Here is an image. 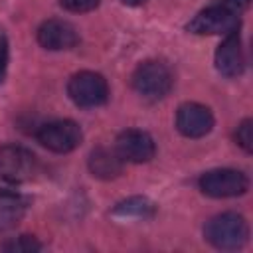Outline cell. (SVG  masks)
I'll return each mask as SVG.
<instances>
[{"mask_svg":"<svg viewBox=\"0 0 253 253\" xmlns=\"http://www.w3.org/2000/svg\"><path fill=\"white\" fill-rule=\"evenodd\" d=\"M235 142L245 152H251L253 150V121L251 119H243L239 123V126L235 128Z\"/></svg>","mask_w":253,"mask_h":253,"instance_id":"cell-16","label":"cell"},{"mask_svg":"<svg viewBox=\"0 0 253 253\" xmlns=\"http://www.w3.org/2000/svg\"><path fill=\"white\" fill-rule=\"evenodd\" d=\"M247 4L249 0H215L194 16V20L188 24V32L198 36L229 34L231 30L239 28V18Z\"/></svg>","mask_w":253,"mask_h":253,"instance_id":"cell-1","label":"cell"},{"mask_svg":"<svg viewBox=\"0 0 253 253\" xmlns=\"http://www.w3.org/2000/svg\"><path fill=\"white\" fill-rule=\"evenodd\" d=\"M176 128L188 138H202L213 128V115L206 105L184 103L176 111Z\"/></svg>","mask_w":253,"mask_h":253,"instance_id":"cell-9","label":"cell"},{"mask_svg":"<svg viewBox=\"0 0 253 253\" xmlns=\"http://www.w3.org/2000/svg\"><path fill=\"white\" fill-rule=\"evenodd\" d=\"M38 42L45 49L61 51V49L73 47L79 42V34L73 24H69L65 20L51 18V20H45L38 28Z\"/></svg>","mask_w":253,"mask_h":253,"instance_id":"cell-11","label":"cell"},{"mask_svg":"<svg viewBox=\"0 0 253 253\" xmlns=\"http://www.w3.org/2000/svg\"><path fill=\"white\" fill-rule=\"evenodd\" d=\"M215 69L223 77H239L245 69V57L239 38V28L225 34V40L215 49Z\"/></svg>","mask_w":253,"mask_h":253,"instance_id":"cell-10","label":"cell"},{"mask_svg":"<svg viewBox=\"0 0 253 253\" xmlns=\"http://www.w3.org/2000/svg\"><path fill=\"white\" fill-rule=\"evenodd\" d=\"M125 4H128V6H140V4H144L146 0H123Z\"/></svg>","mask_w":253,"mask_h":253,"instance_id":"cell-19","label":"cell"},{"mask_svg":"<svg viewBox=\"0 0 253 253\" xmlns=\"http://www.w3.org/2000/svg\"><path fill=\"white\" fill-rule=\"evenodd\" d=\"M204 237L208 243H211L215 249L221 251H235L243 247L249 239V225L243 215L225 211L213 215L206 227H204Z\"/></svg>","mask_w":253,"mask_h":253,"instance_id":"cell-2","label":"cell"},{"mask_svg":"<svg viewBox=\"0 0 253 253\" xmlns=\"http://www.w3.org/2000/svg\"><path fill=\"white\" fill-rule=\"evenodd\" d=\"M117 152L123 156L125 162H134L142 164L154 158L156 154V144L154 138L138 128H126L117 136Z\"/></svg>","mask_w":253,"mask_h":253,"instance_id":"cell-8","label":"cell"},{"mask_svg":"<svg viewBox=\"0 0 253 253\" xmlns=\"http://www.w3.org/2000/svg\"><path fill=\"white\" fill-rule=\"evenodd\" d=\"M247 188V176L233 168H215L200 176V190L210 198H235L245 194Z\"/></svg>","mask_w":253,"mask_h":253,"instance_id":"cell-6","label":"cell"},{"mask_svg":"<svg viewBox=\"0 0 253 253\" xmlns=\"http://www.w3.org/2000/svg\"><path fill=\"white\" fill-rule=\"evenodd\" d=\"M69 99L83 109L101 107L109 99V85L101 73L95 71H79L67 83Z\"/></svg>","mask_w":253,"mask_h":253,"instance_id":"cell-4","label":"cell"},{"mask_svg":"<svg viewBox=\"0 0 253 253\" xmlns=\"http://www.w3.org/2000/svg\"><path fill=\"white\" fill-rule=\"evenodd\" d=\"M38 170L36 154L20 144L0 146V178L20 184L34 178Z\"/></svg>","mask_w":253,"mask_h":253,"instance_id":"cell-7","label":"cell"},{"mask_svg":"<svg viewBox=\"0 0 253 253\" xmlns=\"http://www.w3.org/2000/svg\"><path fill=\"white\" fill-rule=\"evenodd\" d=\"M4 251H10V253H36V251H42L43 245L34 237V235H20L16 239H10L2 245Z\"/></svg>","mask_w":253,"mask_h":253,"instance_id":"cell-15","label":"cell"},{"mask_svg":"<svg viewBox=\"0 0 253 253\" xmlns=\"http://www.w3.org/2000/svg\"><path fill=\"white\" fill-rule=\"evenodd\" d=\"M101 0H61V6L69 12H77V14H83V12H91L99 6Z\"/></svg>","mask_w":253,"mask_h":253,"instance_id":"cell-17","label":"cell"},{"mask_svg":"<svg viewBox=\"0 0 253 253\" xmlns=\"http://www.w3.org/2000/svg\"><path fill=\"white\" fill-rule=\"evenodd\" d=\"M174 85V75L170 67L162 61H144L132 73V87L134 91L150 101H158L170 93Z\"/></svg>","mask_w":253,"mask_h":253,"instance_id":"cell-3","label":"cell"},{"mask_svg":"<svg viewBox=\"0 0 253 253\" xmlns=\"http://www.w3.org/2000/svg\"><path fill=\"white\" fill-rule=\"evenodd\" d=\"M156 211L154 204L148 200V198H142V196H132L128 200H123L115 206L113 210V215H119V217H136V219H146V217H152Z\"/></svg>","mask_w":253,"mask_h":253,"instance_id":"cell-14","label":"cell"},{"mask_svg":"<svg viewBox=\"0 0 253 253\" xmlns=\"http://www.w3.org/2000/svg\"><path fill=\"white\" fill-rule=\"evenodd\" d=\"M87 164H89L91 174L95 178H101V180H113L125 168V160L117 152V148H107V146L93 148L91 154H89Z\"/></svg>","mask_w":253,"mask_h":253,"instance_id":"cell-12","label":"cell"},{"mask_svg":"<svg viewBox=\"0 0 253 253\" xmlns=\"http://www.w3.org/2000/svg\"><path fill=\"white\" fill-rule=\"evenodd\" d=\"M8 59H10V47H8V40L2 36V38H0V83H2L4 77H6Z\"/></svg>","mask_w":253,"mask_h":253,"instance_id":"cell-18","label":"cell"},{"mask_svg":"<svg viewBox=\"0 0 253 253\" xmlns=\"http://www.w3.org/2000/svg\"><path fill=\"white\" fill-rule=\"evenodd\" d=\"M28 202L22 194L0 188V231L16 227L26 215Z\"/></svg>","mask_w":253,"mask_h":253,"instance_id":"cell-13","label":"cell"},{"mask_svg":"<svg viewBox=\"0 0 253 253\" xmlns=\"http://www.w3.org/2000/svg\"><path fill=\"white\" fill-rule=\"evenodd\" d=\"M36 138L47 150L57 152V154H65V152L75 150L81 144L83 132L75 121L61 119V121H51V123L42 125L36 132Z\"/></svg>","mask_w":253,"mask_h":253,"instance_id":"cell-5","label":"cell"}]
</instances>
